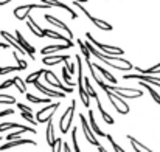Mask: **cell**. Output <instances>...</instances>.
Listing matches in <instances>:
<instances>
[{"instance_id": "6da1fadb", "label": "cell", "mask_w": 160, "mask_h": 152, "mask_svg": "<svg viewBox=\"0 0 160 152\" xmlns=\"http://www.w3.org/2000/svg\"><path fill=\"white\" fill-rule=\"evenodd\" d=\"M34 8L50 9V8H53V6L48 5V3H44V2H41V3H28V5H20V6H17L16 9H12V12H14V16H16L17 20H27V17L30 16V9H34Z\"/></svg>"}, {"instance_id": "7a4b0ae2", "label": "cell", "mask_w": 160, "mask_h": 152, "mask_svg": "<svg viewBox=\"0 0 160 152\" xmlns=\"http://www.w3.org/2000/svg\"><path fill=\"white\" fill-rule=\"evenodd\" d=\"M104 92H106L107 98H109V101L110 104L115 107V110L118 112V113H121V115H126V113H129V105H128V102H124V98H121L120 95H117L115 92H112V90H109V89H104Z\"/></svg>"}, {"instance_id": "3957f363", "label": "cell", "mask_w": 160, "mask_h": 152, "mask_svg": "<svg viewBox=\"0 0 160 152\" xmlns=\"http://www.w3.org/2000/svg\"><path fill=\"white\" fill-rule=\"evenodd\" d=\"M106 89L115 92L117 95H120L121 98H128V100H135V98H142L143 92L140 89H132V87H117V86H106Z\"/></svg>"}, {"instance_id": "277c9868", "label": "cell", "mask_w": 160, "mask_h": 152, "mask_svg": "<svg viewBox=\"0 0 160 152\" xmlns=\"http://www.w3.org/2000/svg\"><path fill=\"white\" fill-rule=\"evenodd\" d=\"M75 105H76V100L72 101L70 107H68V109L65 110V113L61 116L59 126H61V132H62V134H67L68 129H70V126H72V121H73V116H75Z\"/></svg>"}, {"instance_id": "5b68a950", "label": "cell", "mask_w": 160, "mask_h": 152, "mask_svg": "<svg viewBox=\"0 0 160 152\" xmlns=\"http://www.w3.org/2000/svg\"><path fill=\"white\" fill-rule=\"evenodd\" d=\"M61 105V102H50L47 107L41 109L38 113H36V120L38 123H48L50 120H53V115L56 112V109Z\"/></svg>"}, {"instance_id": "8992f818", "label": "cell", "mask_w": 160, "mask_h": 152, "mask_svg": "<svg viewBox=\"0 0 160 152\" xmlns=\"http://www.w3.org/2000/svg\"><path fill=\"white\" fill-rule=\"evenodd\" d=\"M86 36H87V39H89V41L97 47V48H100L101 53H104V54H110V56H121V54H124V50H123V48L110 47V45H104V44H101V42L95 41V39H93V36H92L90 33H86Z\"/></svg>"}, {"instance_id": "52a82bcc", "label": "cell", "mask_w": 160, "mask_h": 152, "mask_svg": "<svg viewBox=\"0 0 160 152\" xmlns=\"http://www.w3.org/2000/svg\"><path fill=\"white\" fill-rule=\"evenodd\" d=\"M123 78H124V79L146 81V82H149V84H152V86H156V87H160V78H154L152 75H143V73H134V75H129V73H126V75H123Z\"/></svg>"}, {"instance_id": "ba28073f", "label": "cell", "mask_w": 160, "mask_h": 152, "mask_svg": "<svg viewBox=\"0 0 160 152\" xmlns=\"http://www.w3.org/2000/svg\"><path fill=\"white\" fill-rule=\"evenodd\" d=\"M79 120H81V123H82V130H84V135H86V140L90 143V145H93V146H100V143H98V140H97V134L93 132V129L92 127H89V123L86 121V118L82 116V115H79Z\"/></svg>"}, {"instance_id": "9c48e42d", "label": "cell", "mask_w": 160, "mask_h": 152, "mask_svg": "<svg viewBox=\"0 0 160 152\" xmlns=\"http://www.w3.org/2000/svg\"><path fill=\"white\" fill-rule=\"evenodd\" d=\"M33 84L36 86V89H38L41 93H44V95H47V96H56V98H64V96H65V92L58 90V89H47V87L42 86L39 81H34Z\"/></svg>"}, {"instance_id": "30bf717a", "label": "cell", "mask_w": 160, "mask_h": 152, "mask_svg": "<svg viewBox=\"0 0 160 152\" xmlns=\"http://www.w3.org/2000/svg\"><path fill=\"white\" fill-rule=\"evenodd\" d=\"M22 145H30V146H36L38 143L34 140H25V138H17V140H12V141H8L6 145H2L0 146V151H6V149H11V148H16V146H22Z\"/></svg>"}, {"instance_id": "8fae6325", "label": "cell", "mask_w": 160, "mask_h": 152, "mask_svg": "<svg viewBox=\"0 0 160 152\" xmlns=\"http://www.w3.org/2000/svg\"><path fill=\"white\" fill-rule=\"evenodd\" d=\"M0 36H2V37H3V39H5V41H6V42H8V44H9V45L12 47V48H16V50L19 51L20 54H25V53H27V51L22 48V45H20L19 42H17V39H14V37H12V36H11V34H9L8 31L2 30V31H0Z\"/></svg>"}, {"instance_id": "7c38bea8", "label": "cell", "mask_w": 160, "mask_h": 152, "mask_svg": "<svg viewBox=\"0 0 160 152\" xmlns=\"http://www.w3.org/2000/svg\"><path fill=\"white\" fill-rule=\"evenodd\" d=\"M45 20L47 22H50L52 25H54V27H58V28H61V30H64L65 33H67V36L70 37V39H73V33H72V30L64 23V22H61V20H58L56 17H53V16H50V14H45Z\"/></svg>"}, {"instance_id": "4fadbf2b", "label": "cell", "mask_w": 160, "mask_h": 152, "mask_svg": "<svg viewBox=\"0 0 160 152\" xmlns=\"http://www.w3.org/2000/svg\"><path fill=\"white\" fill-rule=\"evenodd\" d=\"M70 59V56L68 54H65V56H56V54H45L44 56V59H42V62L45 64V65H56V64H61V62H65V61H68Z\"/></svg>"}, {"instance_id": "5bb4252c", "label": "cell", "mask_w": 160, "mask_h": 152, "mask_svg": "<svg viewBox=\"0 0 160 152\" xmlns=\"http://www.w3.org/2000/svg\"><path fill=\"white\" fill-rule=\"evenodd\" d=\"M16 39H17V42L22 45V48H23V50L30 54V57H31V59H34V53H36V48H34L33 45H30V44H28V42L23 39V36L20 34V31H16Z\"/></svg>"}, {"instance_id": "9a60e30c", "label": "cell", "mask_w": 160, "mask_h": 152, "mask_svg": "<svg viewBox=\"0 0 160 152\" xmlns=\"http://www.w3.org/2000/svg\"><path fill=\"white\" fill-rule=\"evenodd\" d=\"M27 27L31 30V33L34 34V36H38V37H45V33H44V30L34 22V19L31 17V16H28L27 17Z\"/></svg>"}, {"instance_id": "2e32d148", "label": "cell", "mask_w": 160, "mask_h": 152, "mask_svg": "<svg viewBox=\"0 0 160 152\" xmlns=\"http://www.w3.org/2000/svg\"><path fill=\"white\" fill-rule=\"evenodd\" d=\"M9 129H27L28 132L36 134L34 127H28V126H23V124H19V123H3V124H0V132H5V130H9Z\"/></svg>"}, {"instance_id": "e0dca14e", "label": "cell", "mask_w": 160, "mask_h": 152, "mask_svg": "<svg viewBox=\"0 0 160 152\" xmlns=\"http://www.w3.org/2000/svg\"><path fill=\"white\" fill-rule=\"evenodd\" d=\"M41 2L48 3V5H52V6H56V8H62V9H65V11H68V12H70L72 19H78V14H76L70 6H67L65 3H62V2H59V0H41Z\"/></svg>"}, {"instance_id": "ac0fdd59", "label": "cell", "mask_w": 160, "mask_h": 152, "mask_svg": "<svg viewBox=\"0 0 160 152\" xmlns=\"http://www.w3.org/2000/svg\"><path fill=\"white\" fill-rule=\"evenodd\" d=\"M44 33H45V37H52V39H59V41H62V42H65L67 45H70V48L73 47V41L68 37V36H61L59 33H56V31H52V30H44Z\"/></svg>"}, {"instance_id": "d6986e66", "label": "cell", "mask_w": 160, "mask_h": 152, "mask_svg": "<svg viewBox=\"0 0 160 152\" xmlns=\"http://www.w3.org/2000/svg\"><path fill=\"white\" fill-rule=\"evenodd\" d=\"M128 140H129V143H131V146L134 148V151L135 152H154V151H151L149 148H146L145 145H142L137 138H134L132 135H128Z\"/></svg>"}, {"instance_id": "ffe728a7", "label": "cell", "mask_w": 160, "mask_h": 152, "mask_svg": "<svg viewBox=\"0 0 160 152\" xmlns=\"http://www.w3.org/2000/svg\"><path fill=\"white\" fill-rule=\"evenodd\" d=\"M65 48H70V45H67V44L64 42L62 45H48V47L42 48V50H41V53L45 56V54H53V53H56V51L65 50Z\"/></svg>"}, {"instance_id": "44dd1931", "label": "cell", "mask_w": 160, "mask_h": 152, "mask_svg": "<svg viewBox=\"0 0 160 152\" xmlns=\"http://www.w3.org/2000/svg\"><path fill=\"white\" fill-rule=\"evenodd\" d=\"M92 65L95 67V70H97L98 73H101V75H103V76L106 78L109 82H112V84H117V78H115L113 75H110V73L107 71L106 68H103V67H101V65H98V64H92Z\"/></svg>"}, {"instance_id": "7402d4cb", "label": "cell", "mask_w": 160, "mask_h": 152, "mask_svg": "<svg viewBox=\"0 0 160 152\" xmlns=\"http://www.w3.org/2000/svg\"><path fill=\"white\" fill-rule=\"evenodd\" d=\"M140 86H143V87H145V89L149 92L151 98H152V100H154V101H156L160 105V95L157 93V92H156V90H154V89H152V86H149V82H146V81H140Z\"/></svg>"}, {"instance_id": "603a6c76", "label": "cell", "mask_w": 160, "mask_h": 152, "mask_svg": "<svg viewBox=\"0 0 160 152\" xmlns=\"http://www.w3.org/2000/svg\"><path fill=\"white\" fill-rule=\"evenodd\" d=\"M89 20H90V22H93L100 30L112 31V25H110V23H107V22H104V20H100V19H97V17H93V16H90V17H89Z\"/></svg>"}, {"instance_id": "cb8c5ba5", "label": "cell", "mask_w": 160, "mask_h": 152, "mask_svg": "<svg viewBox=\"0 0 160 152\" xmlns=\"http://www.w3.org/2000/svg\"><path fill=\"white\" fill-rule=\"evenodd\" d=\"M97 104H98V110H100L101 118L104 120V123H107V124H113V123H115V121H113V118H112L106 110L103 109V104H101V101H100V98H97Z\"/></svg>"}, {"instance_id": "d4e9b609", "label": "cell", "mask_w": 160, "mask_h": 152, "mask_svg": "<svg viewBox=\"0 0 160 152\" xmlns=\"http://www.w3.org/2000/svg\"><path fill=\"white\" fill-rule=\"evenodd\" d=\"M89 120H90V127L93 129V132H95L97 135H100V137H106V134H103V130L98 127V124H97V121H95V116H93V112H92V110H89Z\"/></svg>"}, {"instance_id": "484cf974", "label": "cell", "mask_w": 160, "mask_h": 152, "mask_svg": "<svg viewBox=\"0 0 160 152\" xmlns=\"http://www.w3.org/2000/svg\"><path fill=\"white\" fill-rule=\"evenodd\" d=\"M78 90H79V96H81V101H82V104L89 109V107H90V95L87 93L86 87H82V86H78Z\"/></svg>"}, {"instance_id": "4316f807", "label": "cell", "mask_w": 160, "mask_h": 152, "mask_svg": "<svg viewBox=\"0 0 160 152\" xmlns=\"http://www.w3.org/2000/svg\"><path fill=\"white\" fill-rule=\"evenodd\" d=\"M54 129H53V120H50L48 121V124H47V143L50 145V148L54 145Z\"/></svg>"}, {"instance_id": "83f0119b", "label": "cell", "mask_w": 160, "mask_h": 152, "mask_svg": "<svg viewBox=\"0 0 160 152\" xmlns=\"http://www.w3.org/2000/svg\"><path fill=\"white\" fill-rule=\"evenodd\" d=\"M78 47H79V50H81V54L84 56V59L87 61V64L90 62V50L87 48V45H86V42H82V41H79L78 39Z\"/></svg>"}, {"instance_id": "f1b7e54d", "label": "cell", "mask_w": 160, "mask_h": 152, "mask_svg": "<svg viewBox=\"0 0 160 152\" xmlns=\"http://www.w3.org/2000/svg\"><path fill=\"white\" fill-rule=\"evenodd\" d=\"M135 70L138 73H143V75H154V73H160V62L157 65L151 67V68H140V67H135Z\"/></svg>"}, {"instance_id": "f546056e", "label": "cell", "mask_w": 160, "mask_h": 152, "mask_svg": "<svg viewBox=\"0 0 160 152\" xmlns=\"http://www.w3.org/2000/svg\"><path fill=\"white\" fill-rule=\"evenodd\" d=\"M27 100H28L30 102H34V104H41V102H44V104H50V102H52L50 98H38V96L30 95V93H27Z\"/></svg>"}, {"instance_id": "4dcf8cb0", "label": "cell", "mask_w": 160, "mask_h": 152, "mask_svg": "<svg viewBox=\"0 0 160 152\" xmlns=\"http://www.w3.org/2000/svg\"><path fill=\"white\" fill-rule=\"evenodd\" d=\"M45 73V70H38V71H34V73H31V75H28V78H27V84H33L34 81H39V78H41V75H44Z\"/></svg>"}, {"instance_id": "1f68e13d", "label": "cell", "mask_w": 160, "mask_h": 152, "mask_svg": "<svg viewBox=\"0 0 160 152\" xmlns=\"http://www.w3.org/2000/svg\"><path fill=\"white\" fill-rule=\"evenodd\" d=\"M12 81H14V84H16V87H17V90H19L20 93H27V86H25L27 82H25V81H22L19 76H16Z\"/></svg>"}, {"instance_id": "d6a6232c", "label": "cell", "mask_w": 160, "mask_h": 152, "mask_svg": "<svg viewBox=\"0 0 160 152\" xmlns=\"http://www.w3.org/2000/svg\"><path fill=\"white\" fill-rule=\"evenodd\" d=\"M76 61H78V86H82L84 84V81H81L82 79L81 78V73H82V59H81L79 54H76Z\"/></svg>"}, {"instance_id": "836d02e7", "label": "cell", "mask_w": 160, "mask_h": 152, "mask_svg": "<svg viewBox=\"0 0 160 152\" xmlns=\"http://www.w3.org/2000/svg\"><path fill=\"white\" fill-rule=\"evenodd\" d=\"M70 76H72V73H70V71H68V68H67V67L64 65V68H62V79L65 81V84H67V86L73 87L75 84H73V82L70 81Z\"/></svg>"}, {"instance_id": "e575fe53", "label": "cell", "mask_w": 160, "mask_h": 152, "mask_svg": "<svg viewBox=\"0 0 160 152\" xmlns=\"http://www.w3.org/2000/svg\"><path fill=\"white\" fill-rule=\"evenodd\" d=\"M25 132H28L27 129H19L17 132H12V134H9V135H6V140L8 141H12V140H17V138H20Z\"/></svg>"}, {"instance_id": "d590c367", "label": "cell", "mask_w": 160, "mask_h": 152, "mask_svg": "<svg viewBox=\"0 0 160 152\" xmlns=\"http://www.w3.org/2000/svg\"><path fill=\"white\" fill-rule=\"evenodd\" d=\"M72 141H73V151L75 152H81L79 146H78V129H76V127L72 130Z\"/></svg>"}, {"instance_id": "8d00e7d4", "label": "cell", "mask_w": 160, "mask_h": 152, "mask_svg": "<svg viewBox=\"0 0 160 152\" xmlns=\"http://www.w3.org/2000/svg\"><path fill=\"white\" fill-rule=\"evenodd\" d=\"M84 87H86L87 93H89L92 98H98V96H97V93H95V90H93V87L90 86V79H89V78H84Z\"/></svg>"}, {"instance_id": "74e56055", "label": "cell", "mask_w": 160, "mask_h": 152, "mask_svg": "<svg viewBox=\"0 0 160 152\" xmlns=\"http://www.w3.org/2000/svg\"><path fill=\"white\" fill-rule=\"evenodd\" d=\"M106 137H107V140H109V143L112 145V148H113V151L115 152H124V149L123 148H120L117 143H115V140L112 138V135H109V134H106Z\"/></svg>"}, {"instance_id": "f35d334b", "label": "cell", "mask_w": 160, "mask_h": 152, "mask_svg": "<svg viewBox=\"0 0 160 152\" xmlns=\"http://www.w3.org/2000/svg\"><path fill=\"white\" fill-rule=\"evenodd\" d=\"M16 98L9 96V95H0V104H14Z\"/></svg>"}, {"instance_id": "ab89813d", "label": "cell", "mask_w": 160, "mask_h": 152, "mask_svg": "<svg viewBox=\"0 0 160 152\" xmlns=\"http://www.w3.org/2000/svg\"><path fill=\"white\" fill-rule=\"evenodd\" d=\"M64 146V141L62 138H56L54 140V145L52 146V152H61V148Z\"/></svg>"}, {"instance_id": "60d3db41", "label": "cell", "mask_w": 160, "mask_h": 152, "mask_svg": "<svg viewBox=\"0 0 160 152\" xmlns=\"http://www.w3.org/2000/svg\"><path fill=\"white\" fill-rule=\"evenodd\" d=\"M12 56H14V59H16V62H17V65L20 67V70H25V68L28 67V64H27V61H23V59H20V57H17V54H16V51L12 53Z\"/></svg>"}, {"instance_id": "b9f144b4", "label": "cell", "mask_w": 160, "mask_h": 152, "mask_svg": "<svg viewBox=\"0 0 160 152\" xmlns=\"http://www.w3.org/2000/svg\"><path fill=\"white\" fill-rule=\"evenodd\" d=\"M22 118L23 120H27L30 124H33V126H36L38 123H34V118H33V115H31V112H22Z\"/></svg>"}, {"instance_id": "7bdbcfd3", "label": "cell", "mask_w": 160, "mask_h": 152, "mask_svg": "<svg viewBox=\"0 0 160 152\" xmlns=\"http://www.w3.org/2000/svg\"><path fill=\"white\" fill-rule=\"evenodd\" d=\"M12 84H14V81H12V79L5 81V82H2V84H0V90H2V89H8V87H11Z\"/></svg>"}, {"instance_id": "ee69618b", "label": "cell", "mask_w": 160, "mask_h": 152, "mask_svg": "<svg viewBox=\"0 0 160 152\" xmlns=\"http://www.w3.org/2000/svg\"><path fill=\"white\" fill-rule=\"evenodd\" d=\"M64 64H65V67L68 68V71L73 75V73H75V64H72V62H68V61H65Z\"/></svg>"}, {"instance_id": "f6af8a7d", "label": "cell", "mask_w": 160, "mask_h": 152, "mask_svg": "<svg viewBox=\"0 0 160 152\" xmlns=\"http://www.w3.org/2000/svg\"><path fill=\"white\" fill-rule=\"evenodd\" d=\"M12 113H14V110H12V109H6V110H2V112H0V118H2V116H5V115H12Z\"/></svg>"}, {"instance_id": "bcb514c9", "label": "cell", "mask_w": 160, "mask_h": 152, "mask_svg": "<svg viewBox=\"0 0 160 152\" xmlns=\"http://www.w3.org/2000/svg\"><path fill=\"white\" fill-rule=\"evenodd\" d=\"M17 107L20 109V110H23V112H31V107H27V105H23V104H17Z\"/></svg>"}, {"instance_id": "7dc6e473", "label": "cell", "mask_w": 160, "mask_h": 152, "mask_svg": "<svg viewBox=\"0 0 160 152\" xmlns=\"http://www.w3.org/2000/svg\"><path fill=\"white\" fill-rule=\"evenodd\" d=\"M62 149H64V152H72V151H70V148H68V145H67V143H64Z\"/></svg>"}, {"instance_id": "c3c4849f", "label": "cell", "mask_w": 160, "mask_h": 152, "mask_svg": "<svg viewBox=\"0 0 160 152\" xmlns=\"http://www.w3.org/2000/svg\"><path fill=\"white\" fill-rule=\"evenodd\" d=\"M8 45H9V44H6V42H0V48H3V50L8 48Z\"/></svg>"}, {"instance_id": "681fc988", "label": "cell", "mask_w": 160, "mask_h": 152, "mask_svg": "<svg viewBox=\"0 0 160 152\" xmlns=\"http://www.w3.org/2000/svg\"><path fill=\"white\" fill-rule=\"evenodd\" d=\"M9 2H12V0H0V6H3V5H6Z\"/></svg>"}, {"instance_id": "f907efd6", "label": "cell", "mask_w": 160, "mask_h": 152, "mask_svg": "<svg viewBox=\"0 0 160 152\" xmlns=\"http://www.w3.org/2000/svg\"><path fill=\"white\" fill-rule=\"evenodd\" d=\"M97 148H98V152H107L106 149H104V148L101 146V145H100V146H97Z\"/></svg>"}, {"instance_id": "816d5d0a", "label": "cell", "mask_w": 160, "mask_h": 152, "mask_svg": "<svg viewBox=\"0 0 160 152\" xmlns=\"http://www.w3.org/2000/svg\"><path fill=\"white\" fill-rule=\"evenodd\" d=\"M78 2H81V3H86V2H87V0H78Z\"/></svg>"}, {"instance_id": "f5cc1de1", "label": "cell", "mask_w": 160, "mask_h": 152, "mask_svg": "<svg viewBox=\"0 0 160 152\" xmlns=\"http://www.w3.org/2000/svg\"><path fill=\"white\" fill-rule=\"evenodd\" d=\"M0 75H2V67H0Z\"/></svg>"}, {"instance_id": "db71d44e", "label": "cell", "mask_w": 160, "mask_h": 152, "mask_svg": "<svg viewBox=\"0 0 160 152\" xmlns=\"http://www.w3.org/2000/svg\"><path fill=\"white\" fill-rule=\"evenodd\" d=\"M0 141H2V138H0Z\"/></svg>"}]
</instances>
